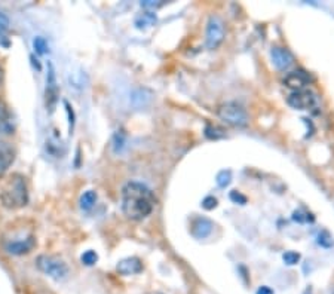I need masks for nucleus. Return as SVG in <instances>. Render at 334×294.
<instances>
[{
	"label": "nucleus",
	"instance_id": "f257e3e1",
	"mask_svg": "<svg viewBox=\"0 0 334 294\" xmlns=\"http://www.w3.org/2000/svg\"><path fill=\"white\" fill-rule=\"evenodd\" d=\"M156 205V198L147 186L130 182L122 189V211L131 220H143L148 217Z\"/></svg>",
	"mask_w": 334,
	"mask_h": 294
},
{
	"label": "nucleus",
	"instance_id": "f03ea898",
	"mask_svg": "<svg viewBox=\"0 0 334 294\" xmlns=\"http://www.w3.org/2000/svg\"><path fill=\"white\" fill-rule=\"evenodd\" d=\"M0 203L8 210H18L28 203V189L21 174H12L0 187Z\"/></svg>",
	"mask_w": 334,
	"mask_h": 294
},
{
	"label": "nucleus",
	"instance_id": "7ed1b4c3",
	"mask_svg": "<svg viewBox=\"0 0 334 294\" xmlns=\"http://www.w3.org/2000/svg\"><path fill=\"white\" fill-rule=\"evenodd\" d=\"M217 114L224 124H227L230 127H236V128H244L250 122L245 109L236 103L222 104L217 109Z\"/></svg>",
	"mask_w": 334,
	"mask_h": 294
},
{
	"label": "nucleus",
	"instance_id": "20e7f679",
	"mask_svg": "<svg viewBox=\"0 0 334 294\" xmlns=\"http://www.w3.org/2000/svg\"><path fill=\"white\" fill-rule=\"evenodd\" d=\"M36 264L45 275H48L56 281H61V279L67 278V275H69L67 264L63 260H59L54 256L42 254L36 258Z\"/></svg>",
	"mask_w": 334,
	"mask_h": 294
},
{
	"label": "nucleus",
	"instance_id": "39448f33",
	"mask_svg": "<svg viewBox=\"0 0 334 294\" xmlns=\"http://www.w3.org/2000/svg\"><path fill=\"white\" fill-rule=\"evenodd\" d=\"M224 40V22L220 17L212 15L206 22L205 45L208 49H217Z\"/></svg>",
	"mask_w": 334,
	"mask_h": 294
},
{
	"label": "nucleus",
	"instance_id": "423d86ee",
	"mask_svg": "<svg viewBox=\"0 0 334 294\" xmlns=\"http://www.w3.org/2000/svg\"><path fill=\"white\" fill-rule=\"evenodd\" d=\"M58 82L55 74V67L52 63H48V73H46V86H45V106L49 113L55 110V106L58 103Z\"/></svg>",
	"mask_w": 334,
	"mask_h": 294
},
{
	"label": "nucleus",
	"instance_id": "0eeeda50",
	"mask_svg": "<svg viewBox=\"0 0 334 294\" xmlns=\"http://www.w3.org/2000/svg\"><path fill=\"white\" fill-rule=\"evenodd\" d=\"M287 103L290 107H293L296 110H309L316 106V97L309 90H300V91H294L293 94H290L287 98Z\"/></svg>",
	"mask_w": 334,
	"mask_h": 294
},
{
	"label": "nucleus",
	"instance_id": "6e6552de",
	"mask_svg": "<svg viewBox=\"0 0 334 294\" xmlns=\"http://www.w3.org/2000/svg\"><path fill=\"white\" fill-rule=\"evenodd\" d=\"M270 58H272V64L275 66L278 70H287V69L294 63L293 54H291L288 49L279 48V46L272 48V51H270Z\"/></svg>",
	"mask_w": 334,
	"mask_h": 294
},
{
	"label": "nucleus",
	"instance_id": "1a4fd4ad",
	"mask_svg": "<svg viewBox=\"0 0 334 294\" xmlns=\"http://www.w3.org/2000/svg\"><path fill=\"white\" fill-rule=\"evenodd\" d=\"M311 80H312V77L305 70H296V72H291L290 74H287V77L284 79V83H285V86L291 88V90L300 91L306 85H309Z\"/></svg>",
	"mask_w": 334,
	"mask_h": 294
},
{
	"label": "nucleus",
	"instance_id": "9d476101",
	"mask_svg": "<svg viewBox=\"0 0 334 294\" xmlns=\"http://www.w3.org/2000/svg\"><path fill=\"white\" fill-rule=\"evenodd\" d=\"M116 271L120 275H125V276L137 275L143 271V263L138 257H128V258H124L117 263Z\"/></svg>",
	"mask_w": 334,
	"mask_h": 294
},
{
	"label": "nucleus",
	"instance_id": "9b49d317",
	"mask_svg": "<svg viewBox=\"0 0 334 294\" xmlns=\"http://www.w3.org/2000/svg\"><path fill=\"white\" fill-rule=\"evenodd\" d=\"M15 161V149L5 141H0V177L9 169Z\"/></svg>",
	"mask_w": 334,
	"mask_h": 294
},
{
	"label": "nucleus",
	"instance_id": "f8f14e48",
	"mask_svg": "<svg viewBox=\"0 0 334 294\" xmlns=\"http://www.w3.org/2000/svg\"><path fill=\"white\" fill-rule=\"evenodd\" d=\"M212 227H214V223H212L209 219L199 217L192 224V235L196 239H205L211 235Z\"/></svg>",
	"mask_w": 334,
	"mask_h": 294
},
{
	"label": "nucleus",
	"instance_id": "ddd939ff",
	"mask_svg": "<svg viewBox=\"0 0 334 294\" xmlns=\"http://www.w3.org/2000/svg\"><path fill=\"white\" fill-rule=\"evenodd\" d=\"M35 247V239L33 238H27V239H21V241H12L6 244V251L15 256H21V254H27L32 251V248Z\"/></svg>",
	"mask_w": 334,
	"mask_h": 294
},
{
	"label": "nucleus",
	"instance_id": "4468645a",
	"mask_svg": "<svg viewBox=\"0 0 334 294\" xmlns=\"http://www.w3.org/2000/svg\"><path fill=\"white\" fill-rule=\"evenodd\" d=\"M14 131V121L8 106L0 100V132L11 134Z\"/></svg>",
	"mask_w": 334,
	"mask_h": 294
},
{
	"label": "nucleus",
	"instance_id": "2eb2a0df",
	"mask_svg": "<svg viewBox=\"0 0 334 294\" xmlns=\"http://www.w3.org/2000/svg\"><path fill=\"white\" fill-rule=\"evenodd\" d=\"M151 98H153V94H151L148 90H144V88H138V90H135L132 92V104L135 107H146Z\"/></svg>",
	"mask_w": 334,
	"mask_h": 294
},
{
	"label": "nucleus",
	"instance_id": "dca6fc26",
	"mask_svg": "<svg viewBox=\"0 0 334 294\" xmlns=\"http://www.w3.org/2000/svg\"><path fill=\"white\" fill-rule=\"evenodd\" d=\"M155 24H156V15L150 11H146L135 18V25H137V28H140V30H146V28L155 25Z\"/></svg>",
	"mask_w": 334,
	"mask_h": 294
},
{
	"label": "nucleus",
	"instance_id": "f3484780",
	"mask_svg": "<svg viewBox=\"0 0 334 294\" xmlns=\"http://www.w3.org/2000/svg\"><path fill=\"white\" fill-rule=\"evenodd\" d=\"M97 202V193L94 190H86L82 196H80V208L82 210H91Z\"/></svg>",
	"mask_w": 334,
	"mask_h": 294
},
{
	"label": "nucleus",
	"instance_id": "a211bd4d",
	"mask_svg": "<svg viewBox=\"0 0 334 294\" xmlns=\"http://www.w3.org/2000/svg\"><path fill=\"white\" fill-rule=\"evenodd\" d=\"M69 83L70 86L76 88V90H83L85 88V83H86V76L79 72V73H72V77L69 74Z\"/></svg>",
	"mask_w": 334,
	"mask_h": 294
},
{
	"label": "nucleus",
	"instance_id": "6ab92c4d",
	"mask_svg": "<svg viewBox=\"0 0 334 294\" xmlns=\"http://www.w3.org/2000/svg\"><path fill=\"white\" fill-rule=\"evenodd\" d=\"M80 260H82L83 264H86V266H94V264L98 261V256H97L95 251L89 250V251H85V253L82 254Z\"/></svg>",
	"mask_w": 334,
	"mask_h": 294
},
{
	"label": "nucleus",
	"instance_id": "aec40b11",
	"mask_svg": "<svg viewBox=\"0 0 334 294\" xmlns=\"http://www.w3.org/2000/svg\"><path fill=\"white\" fill-rule=\"evenodd\" d=\"M33 48H35V52L37 54V55H43V54H46L48 52V43H46V40H45V37H35V40H33Z\"/></svg>",
	"mask_w": 334,
	"mask_h": 294
},
{
	"label": "nucleus",
	"instance_id": "412c9836",
	"mask_svg": "<svg viewBox=\"0 0 334 294\" xmlns=\"http://www.w3.org/2000/svg\"><path fill=\"white\" fill-rule=\"evenodd\" d=\"M230 180H232V172L227 169H223V171H220L219 174H217V184L220 186V187H226V186H229V183H230Z\"/></svg>",
	"mask_w": 334,
	"mask_h": 294
},
{
	"label": "nucleus",
	"instance_id": "4be33fe9",
	"mask_svg": "<svg viewBox=\"0 0 334 294\" xmlns=\"http://www.w3.org/2000/svg\"><path fill=\"white\" fill-rule=\"evenodd\" d=\"M282 258H284V261H285L287 264H290V266H293V264L298 263V260H300V254H297V253H294V251H287V253L282 256Z\"/></svg>",
	"mask_w": 334,
	"mask_h": 294
},
{
	"label": "nucleus",
	"instance_id": "5701e85b",
	"mask_svg": "<svg viewBox=\"0 0 334 294\" xmlns=\"http://www.w3.org/2000/svg\"><path fill=\"white\" fill-rule=\"evenodd\" d=\"M124 143H125V137L122 132H117L114 135V140H113V147H114V152H120L124 149Z\"/></svg>",
	"mask_w": 334,
	"mask_h": 294
},
{
	"label": "nucleus",
	"instance_id": "b1692460",
	"mask_svg": "<svg viewBox=\"0 0 334 294\" xmlns=\"http://www.w3.org/2000/svg\"><path fill=\"white\" fill-rule=\"evenodd\" d=\"M8 28H9V18L0 11V37L8 32Z\"/></svg>",
	"mask_w": 334,
	"mask_h": 294
},
{
	"label": "nucleus",
	"instance_id": "393cba45",
	"mask_svg": "<svg viewBox=\"0 0 334 294\" xmlns=\"http://www.w3.org/2000/svg\"><path fill=\"white\" fill-rule=\"evenodd\" d=\"M202 207L205 210H212L217 207V199L214 196H206L204 201H202Z\"/></svg>",
	"mask_w": 334,
	"mask_h": 294
},
{
	"label": "nucleus",
	"instance_id": "a878e982",
	"mask_svg": "<svg viewBox=\"0 0 334 294\" xmlns=\"http://www.w3.org/2000/svg\"><path fill=\"white\" fill-rule=\"evenodd\" d=\"M141 6L151 12V11H156L158 8L164 6V2H153V0H147V2H141Z\"/></svg>",
	"mask_w": 334,
	"mask_h": 294
},
{
	"label": "nucleus",
	"instance_id": "bb28decb",
	"mask_svg": "<svg viewBox=\"0 0 334 294\" xmlns=\"http://www.w3.org/2000/svg\"><path fill=\"white\" fill-rule=\"evenodd\" d=\"M230 199L233 202H236V203H241V205H245L247 203V198L244 195H241L239 192H236V190L230 192Z\"/></svg>",
	"mask_w": 334,
	"mask_h": 294
},
{
	"label": "nucleus",
	"instance_id": "cd10ccee",
	"mask_svg": "<svg viewBox=\"0 0 334 294\" xmlns=\"http://www.w3.org/2000/svg\"><path fill=\"white\" fill-rule=\"evenodd\" d=\"M64 104H66V110H67V113H69V129H70V134H72V131H73V125H74V114H73V110H72V107H70V104L67 103V101H64Z\"/></svg>",
	"mask_w": 334,
	"mask_h": 294
},
{
	"label": "nucleus",
	"instance_id": "c85d7f7f",
	"mask_svg": "<svg viewBox=\"0 0 334 294\" xmlns=\"http://www.w3.org/2000/svg\"><path fill=\"white\" fill-rule=\"evenodd\" d=\"M318 238H319V239H318V242H319L322 247H327V242H325L327 239H328V241H333V239H331V237L328 235V232H325V230L319 233V237H318ZM327 248H328V247H327Z\"/></svg>",
	"mask_w": 334,
	"mask_h": 294
},
{
	"label": "nucleus",
	"instance_id": "c756f323",
	"mask_svg": "<svg viewBox=\"0 0 334 294\" xmlns=\"http://www.w3.org/2000/svg\"><path fill=\"white\" fill-rule=\"evenodd\" d=\"M257 294H273V291L269 287H260L257 290Z\"/></svg>",
	"mask_w": 334,
	"mask_h": 294
},
{
	"label": "nucleus",
	"instance_id": "7c9ffc66",
	"mask_svg": "<svg viewBox=\"0 0 334 294\" xmlns=\"http://www.w3.org/2000/svg\"><path fill=\"white\" fill-rule=\"evenodd\" d=\"M32 61H33V64H35V66L37 67V70L40 72V70H42V67H40V64L37 63V60H35V56H32Z\"/></svg>",
	"mask_w": 334,
	"mask_h": 294
}]
</instances>
